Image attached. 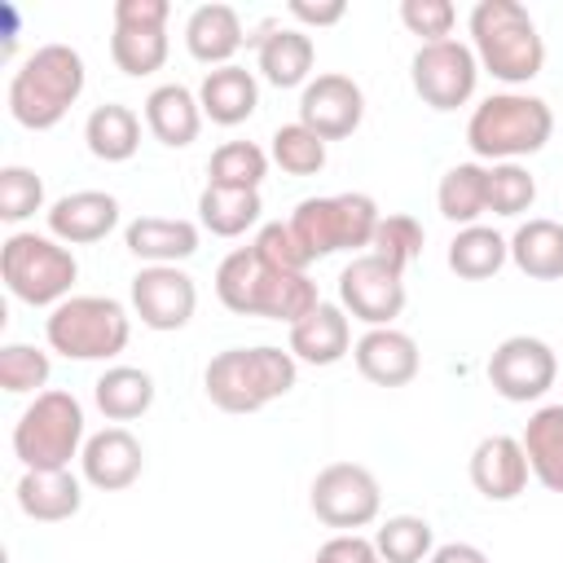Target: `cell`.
<instances>
[{
    "instance_id": "cell-1",
    "label": "cell",
    "mask_w": 563,
    "mask_h": 563,
    "mask_svg": "<svg viewBox=\"0 0 563 563\" xmlns=\"http://www.w3.org/2000/svg\"><path fill=\"white\" fill-rule=\"evenodd\" d=\"M216 299L238 317H268L295 325L308 317L321 295L308 273H282L255 255V246H238L216 268Z\"/></svg>"
},
{
    "instance_id": "cell-2",
    "label": "cell",
    "mask_w": 563,
    "mask_h": 563,
    "mask_svg": "<svg viewBox=\"0 0 563 563\" xmlns=\"http://www.w3.org/2000/svg\"><path fill=\"white\" fill-rule=\"evenodd\" d=\"M299 378V361L290 347H224L202 369V391L224 413H260L264 405L282 400Z\"/></svg>"
},
{
    "instance_id": "cell-3",
    "label": "cell",
    "mask_w": 563,
    "mask_h": 563,
    "mask_svg": "<svg viewBox=\"0 0 563 563\" xmlns=\"http://www.w3.org/2000/svg\"><path fill=\"white\" fill-rule=\"evenodd\" d=\"M88 84L84 57L70 44H40L9 79V114L31 132L57 128Z\"/></svg>"
},
{
    "instance_id": "cell-4",
    "label": "cell",
    "mask_w": 563,
    "mask_h": 563,
    "mask_svg": "<svg viewBox=\"0 0 563 563\" xmlns=\"http://www.w3.org/2000/svg\"><path fill=\"white\" fill-rule=\"evenodd\" d=\"M471 48L479 70L510 88L537 79L545 66V40L519 0H479L471 9Z\"/></svg>"
},
{
    "instance_id": "cell-5",
    "label": "cell",
    "mask_w": 563,
    "mask_h": 563,
    "mask_svg": "<svg viewBox=\"0 0 563 563\" xmlns=\"http://www.w3.org/2000/svg\"><path fill=\"white\" fill-rule=\"evenodd\" d=\"M550 132H554V110L532 92H493L466 119L471 154L488 163H519L545 150Z\"/></svg>"
},
{
    "instance_id": "cell-6",
    "label": "cell",
    "mask_w": 563,
    "mask_h": 563,
    "mask_svg": "<svg viewBox=\"0 0 563 563\" xmlns=\"http://www.w3.org/2000/svg\"><path fill=\"white\" fill-rule=\"evenodd\" d=\"M44 339L66 361H110L132 339V312L110 295H70L48 312Z\"/></svg>"
},
{
    "instance_id": "cell-7",
    "label": "cell",
    "mask_w": 563,
    "mask_h": 563,
    "mask_svg": "<svg viewBox=\"0 0 563 563\" xmlns=\"http://www.w3.org/2000/svg\"><path fill=\"white\" fill-rule=\"evenodd\" d=\"M0 277L13 299L31 308H57L70 299V286L79 277V260L70 246H62L53 233H9L0 246Z\"/></svg>"
},
{
    "instance_id": "cell-8",
    "label": "cell",
    "mask_w": 563,
    "mask_h": 563,
    "mask_svg": "<svg viewBox=\"0 0 563 563\" xmlns=\"http://www.w3.org/2000/svg\"><path fill=\"white\" fill-rule=\"evenodd\" d=\"M84 405L70 391H40L13 422V457L22 471H66L84 453Z\"/></svg>"
},
{
    "instance_id": "cell-9",
    "label": "cell",
    "mask_w": 563,
    "mask_h": 563,
    "mask_svg": "<svg viewBox=\"0 0 563 563\" xmlns=\"http://www.w3.org/2000/svg\"><path fill=\"white\" fill-rule=\"evenodd\" d=\"M383 211L369 194H325V198H303L290 211V229L308 246L312 260L334 255V251H361L374 242Z\"/></svg>"
},
{
    "instance_id": "cell-10",
    "label": "cell",
    "mask_w": 563,
    "mask_h": 563,
    "mask_svg": "<svg viewBox=\"0 0 563 563\" xmlns=\"http://www.w3.org/2000/svg\"><path fill=\"white\" fill-rule=\"evenodd\" d=\"M308 506L325 528L339 532H356L369 528L383 510V488L374 479L369 466L361 462H330L317 471L312 488H308Z\"/></svg>"
},
{
    "instance_id": "cell-11",
    "label": "cell",
    "mask_w": 563,
    "mask_h": 563,
    "mask_svg": "<svg viewBox=\"0 0 563 563\" xmlns=\"http://www.w3.org/2000/svg\"><path fill=\"white\" fill-rule=\"evenodd\" d=\"M409 84L422 97V106L449 114L475 97L479 84V62L475 48L462 40H440V44H418L409 62Z\"/></svg>"
},
{
    "instance_id": "cell-12",
    "label": "cell",
    "mask_w": 563,
    "mask_h": 563,
    "mask_svg": "<svg viewBox=\"0 0 563 563\" xmlns=\"http://www.w3.org/2000/svg\"><path fill=\"white\" fill-rule=\"evenodd\" d=\"M405 273L391 268L387 260H378L374 251H361L343 264L339 273V308L352 312L356 321H365L369 330L391 325L405 312Z\"/></svg>"
},
{
    "instance_id": "cell-13",
    "label": "cell",
    "mask_w": 563,
    "mask_h": 563,
    "mask_svg": "<svg viewBox=\"0 0 563 563\" xmlns=\"http://www.w3.org/2000/svg\"><path fill=\"white\" fill-rule=\"evenodd\" d=\"M559 378V356L545 339H532V334H510L493 347L488 356V383L501 400L510 405H528V400H541Z\"/></svg>"
},
{
    "instance_id": "cell-14",
    "label": "cell",
    "mask_w": 563,
    "mask_h": 563,
    "mask_svg": "<svg viewBox=\"0 0 563 563\" xmlns=\"http://www.w3.org/2000/svg\"><path fill=\"white\" fill-rule=\"evenodd\" d=\"M132 312L141 317L145 330H158V334L185 330L198 312V286L176 264H145L132 277Z\"/></svg>"
},
{
    "instance_id": "cell-15",
    "label": "cell",
    "mask_w": 563,
    "mask_h": 563,
    "mask_svg": "<svg viewBox=\"0 0 563 563\" xmlns=\"http://www.w3.org/2000/svg\"><path fill=\"white\" fill-rule=\"evenodd\" d=\"M361 119H365V92H361V84L352 75L325 70V75L303 84V92H299V123L312 128L325 145L352 136L361 128Z\"/></svg>"
},
{
    "instance_id": "cell-16",
    "label": "cell",
    "mask_w": 563,
    "mask_h": 563,
    "mask_svg": "<svg viewBox=\"0 0 563 563\" xmlns=\"http://www.w3.org/2000/svg\"><path fill=\"white\" fill-rule=\"evenodd\" d=\"M79 471H84V484H92L97 493H123L141 479L145 449L128 427H106V431L84 440Z\"/></svg>"
},
{
    "instance_id": "cell-17",
    "label": "cell",
    "mask_w": 563,
    "mask_h": 563,
    "mask_svg": "<svg viewBox=\"0 0 563 563\" xmlns=\"http://www.w3.org/2000/svg\"><path fill=\"white\" fill-rule=\"evenodd\" d=\"M352 361L361 369L365 383L374 387H405L418 378L422 369V352L413 343V334L396 330V325H378V330H365L356 343H352Z\"/></svg>"
},
{
    "instance_id": "cell-18",
    "label": "cell",
    "mask_w": 563,
    "mask_h": 563,
    "mask_svg": "<svg viewBox=\"0 0 563 563\" xmlns=\"http://www.w3.org/2000/svg\"><path fill=\"white\" fill-rule=\"evenodd\" d=\"M246 44H255L260 75L273 88H303L308 84L312 62H317V48H312V35L308 31L282 26V22H264Z\"/></svg>"
},
{
    "instance_id": "cell-19",
    "label": "cell",
    "mask_w": 563,
    "mask_h": 563,
    "mask_svg": "<svg viewBox=\"0 0 563 563\" xmlns=\"http://www.w3.org/2000/svg\"><path fill=\"white\" fill-rule=\"evenodd\" d=\"M44 220L62 246H92L119 224V198L106 189H75L66 198H57L44 211Z\"/></svg>"
},
{
    "instance_id": "cell-20",
    "label": "cell",
    "mask_w": 563,
    "mask_h": 563,
    "mask_svg": "<svg viewBox=\"0 0 563 563\" xmlns=\"http://www.w3.org/2000/svg\"><path fill=\"white\" fill-rule=\"evenodd\" d=\"M528 453L515 435H484L471 449V484L484 501H515L528 488Z\"/></svg>"
},
{
    "instance_id": "cell-21",
    "label": "cell",
    "mask_w": 563,
    "mask_h": 563,
    "mask_svg": "<svg viewBox=\"0 0 563 563\" xmlns=\"http://www.w3.org/2000/svg\"><path fill=\"white\" fill-rule=\"evenodd\" d=\"M352 352V325L339 303H317L308 317L290 325V356L303 365H339Z\"/></svg>"
},
{
    "instance_id": "cell-22",
    "label": "cell",
    "mask_w": 563,
    "mask_h": 563,
    "mask_svg": "<svg viewBox=\"0 0 563 563\" xmlns=\"http://www.w3.org/2000/svg\"><path fill=\"white\" fill-rule=\"evenodd\" d=\"M13 497H18V510L35 523H66L84 506V479L70 466L66 471H22Z\"/></svg>"
},
{
    "instance_id": "cell-23",
    "label": "cell",
    "mask_w": 563,
    "mask_h": 563,
    "mask_svg": "<svg viewBox=\"0 0 563 563\" xmlns=\"http://www.w3.org/2000/svg\"><path fill=\"white\" fill-rule=\"evenodd\" d=\"M251 35L242 31V18L233 4H198L185 22V48L194 62L202 66H233V53L246 44Z\"/></svg>"
},
{
    "instance_id": "cell-24",
    "label": "cell",
    "mask_w": 563,
    "mask_h": 563,
    "mask_svg": "<svg viewBox=\"0 0 563 563\" xmlns=\"http://www.w3.org/2000/svg\"><path fill=\"white\" fill-rule=\"evenodd\" d=\"M198 242H202L198 224L180 216H136L123 229V246L145 264H180L198 255Z\"/></svg>"
},
{
    "instance_id": "cell-25",
    "label": "cell",
    "mask_w": 563,
    "mask_h": 563,
    "mask_svg": "<svg viewBox=\"0 0 563 563\" xmlns=\"http://www.w3.org/2000/svg\"><path fill=\"white\" fill-rule=\"evenodd\" d=\"M198 106H202V114L211 119V123H220V128H238V123H246L255 110H260V84H255V75L246 70V66H216V70H207L202 75V84H198Z\"/></svg>"
},
{
    "instance_id": "cell-26",
    "label": "cell",
    "mask_w": 563,
    "mask_h": 563,
    "mask_svg": "<svg viewBox=\"0 0 563 563\" xmlns=\"http://www.w3.org/2000/svg\"><path fill=\"white\" fill-rule=\"evenodd\" d=\"M202 106L198 92H189L185 84H158L145 97V128L154 132V141H163L167 150H185L198 141L202 132Z\"/></svg>"
},
{
    "instance_id": "cell-27",
    "label": "cell",
    "mask_w": 563,
    "mask_h": 563,
    "mask_svg": "<svg viewBox=\"0 0 563 563\" xmlns=\"http://www.w3.org/2000/svg\"><path fill=\"white\" fill-rule=\"evenodd\" d=\"M510 264L532 282H563V224L532 216L510 233Z\"/></svg>"
},
{
    "instance_id": "cell-28",
    "label": "cell",
    "mask_w": 563,
    "mask_h": 563,
    "mask_svg": "<svg viewBox=\"0 0 563 563\" xmlns=\"http://www.w3.org/2000/svg\"><path fill=\"white\" fill-rule=\"evenodd\" d=\"M519 444L528 453L532 479L550 493H563V405H541L528 418Z\"/></svg>"
},
{
    "instance_id": "cell-29",
    "label": "cell",
    "mask_w": 563,
    "mask_h": 563,
    "mask_svg": "<svg viewBox=\"0 0 563 563\" xmlns=\"http://www.w3.org/2000/svg\"><path fill=\"white\" fill-rule=\"evenodd\" d=\"M84 141H88V154L101 158V163H128L136 150H141V114L123 101H106L88 114L84 123Z\"/></svg>"
},
{
    "instance_id": "cell-30",
    "label": "cell",
    "mask_w": 563,
    "mask_h": 563,
    "mask_svg": "<svg viewBox=\"0 0 563 563\" xmlns=\"http://www.w3.org/2000/svg\"><path fill=\"white\" fill-rule=\"evenodd\" d=\"M260 189H229V185H207L198 194V224L211 238H242L246 229L260 224Z\"/></svg>"
},
{
    "instance_id": "cell-31",
    "label": "cell",
    "mask_w": 563,
    "mask_h": 563,
    "mask_svg": "<svg viewBox=\"0 0 563 563\" xmlns=\"http://www.w3.org/2000/svg\"><path fill=\"white\" fill-rule=\"evenodd\" d=\"M506 260H510V238H501L488 224H466L449 242V268L462 282H488L506 268Z\"/></svg>"
},
{
    "instance_id": "cell-32",
    "label": "cell",
    "mask_w": 563,
    "mask_h": 563,
    "mask_svg": "<svg viewBox=\"0 0 563 563\" xmlns=\"http://www.w3.org/2000/svg\"><path fill=\"white\" fill-rule=\"evenodd\" d=\"M435 207L453 224H479L488 211V167L484 163H453L435 185Z\"/></svg>"
},
{
    "instance_id": "cell-33",
    "label": "cell",
    "mask_w": 563,
    "mask_h": 563,
    "mask_svg": "<svg viewBox=\"0 0 563 563\" xmlns=\"http://www.w3.org/2000/svg\"><path fill=\"white\" fill-rule=\"evenodd\" d=\"M92 400L110 422H132L141 413H150L154 405V378L136 365H110L97 383H92Z\"/></svg>"
},
{
    "instance_id": "cell-34",
    "label": "cell",
    "mask_w": 563,
    "mask_h": 563,
    "mask_svg": "<svg viewBox=\"0 0 563 563\" xmlns=\"http://www.w3.org/2000/svg\"><path fill=\"white\" fill-rule=\"evenodd\" d=\"M167 48H172L167 44V26H114V35H110V57L132 79L163 70Z\"/></svg>"
},
{
    "instance_id": "cell-35",
    "label": "cell",
    "mask_w": 563,
    "mask_h": 563,
    "mask_svg": "<svg viewBox=\"0 0 563 563\" xmlns=\"http://www.w3.org/2000/svg\"><path fill=\"white\" fill-rule=\"evenodd\" d=\"M374 550L383 563H427L435 550V532L422 515H391L374 528Z\"/></svg>"
},
{
    "instance_id": "cell-36",
    "label": "cell",
    "mask_w": 563,
    "mask_h": 563,
    "mask_svg": "<svg viewBox=\"0 0 563 563\" xmlns=\"http://www.w3.org/2000/svg\"><path fill=\"white\" fill-rule=\"evenodd\" d=\"M268 150L255 141H224L211 163H207V185H229V189H260L268 176Z\"/></svg>"
},
{
    "instance_id": "cell-37",
    "label": "cell",
    "mask_w": 563,
    "mask_h": 563,
    "mask_svg": "<svg viewBox=\"0 0 563 563\" xmlns=\"http://www.w3.org/2000/svg\"><path fill=\"white\" fill-rule=\"evenodd\" d=\"M268 141H273V145H268V158H273L286 176H317V172L325 167V141H321L312 128H303L299 119H295V123H282Z\"/></svg>"
},
{
    "instance_id": "cell-38",
    "label": "cell",
    "mask_w": 563,
    "mask_h": 563,
    "mask_svg": "<svg viewBox=\"0 0 563 563\" xmlns=\"http://www.w3.org/2000/svg\"><path fill=\"white\" fill-rule=\"evenodd\" d=\"M537 202V176L523 163H493L488 167V211L493 216H523Z\"/></svg>"
},
{
    "instance_id": "cell-39",
    "label": "cell",
    "mask_w": 563,
    "mask_h": 563,
    "mask_svg": "<svg viewBox=\"0 0 563 563\" xmlns=\"http://www.w3.org/2000/svg\"><path fill=\"white\" fill-rule=\"evenodd\" d=\"M48 374H53V361L35 343H4L0 347V387L9 396H26V391L40 396V387L48 383Z\"/></svg>"
},
{
    "instance_id": "cell-40",
    "label": "cell",
    "mask_w": 563,
    "mask_h": 563,
    "mask_svg": "<svg viewBox=\"0 0 563 563\" xmlns=\"http://www.w3.org/2000/svg\"><path fill=\"white\" fill-rule=\"evenodd\" d=\"M422 242H427L422 224H418L413 216L396 211V216H383V220H378L369 251H374L378 260H387L391 268H400V273H405V268H409V264L422 255Z\"/></svg>"
},
{
    "instance_id": "cell-41",
    "label": "cell",
    "mask_w": 563,
    "mask_h": 563,
    "mask_svg": "<svg viewBox=\"0 0 563 563\" xmlns=\"http://www.w3.org/2000/svg\"><path fill=\"white\" fill-rule=\"evenodd\" d=\"M35 211H44V180L22 163L0 167V220L4 224H22Z\"/></svg>"
},
{
    "instance_id": "cell-42",
    "label": "cell",
    "mask_w": 563,
    "mask_h": 563,
    "mask_svg": "<svg viewBox=\"0 0 563 563\" xmlns=\"http://www.w3.org/2000/svg\"><path fill=\"white\" fill-rule=\"evenodd\" d=\"M251 246H255V255H260L264 264H273V268H282V273H308V264H312V255H308V246L299 242V233L290 229V220L264 224Z\"/></svg>"
},
{
    "instance_id": "cell-43",
    "label": "cell",
    "mask_w": 563,
    "mask_h": 563,
    "mask_svg": "<svg viewBox=\"0 0 563 563\" xmlns=\"http://www.w3.org/2000/svg\"><path fill=\"white\" fill-rule=\"evenodd\" d=\"M400 22L422 44H440V40H453L457 9L449 0H400Z\"/></svg>"
},
{
    "instance_id": "cell-44",
    "label": "cell",
    "mask_w": 563,
    "mask_h": 563,
    "mask_svg": "<svg viewBox=\"0 0 563 563\" xmlns=\"http://www.w3.org/2000/svg\"><path fill=\"white\" fill-rule=\"evenodd\" d=\"M321 563H383L378 550H374V537H361V532H334L321 550H317Z\"/></svg>"
},
{
    "instance_id": "cell-45",
    "label": "cell",
    "mask_w": 563,
    "mask_h": 563,
    "mask_svg": "<svg viewBox=\"0 0 563 563\" xmlns=\"http://www.w3.org/2000/svg\"><path fill=\"white\" fill-rule=\"evenodd\" d=\"M167 0H114V26H167Z\"/></svg>"
},
{
    "instance_id": "cell-46",
    "label": "cell",
    "mask_w": 563,
    "mask_h": 563,
    "mask_svg": "<svg viewBox=\"0 0 563 563\" xmlns=\"http://www.w3.org/2000/svg\"><path fill=\"white\" fill-rule=\"evenodd\" d=\"M347 4L343 0H330V4H308V0H290V18L303 22V26H334L343 22Z\"/></svg>"
},
{
    "instance_id": "cell-47",
    "label": "cell",
    "mask_w": 563,
    "mask_h": 563,
    "mask_svg": "<svg viewBox=\"0 0 563 563\" xmlns=\"http://www.w3.org/2000/svg\"><path fill=\"white\" fill-rule=\"evenodd\" d=\"M427 563H488V554L479 545H471V541H444V545L431 550Z\"/></svg>"
},
{
    "instance_id": "cell-48",
    "label": "cell",
    "mask_w": 563,
    "mask_h": 563,
    "mask_svg": "<svg viewBox=\"0 0 563 563\" xmlns=\"http://www.w3.org/2000/svg\"><path fill=\"white\" fill-rule=\"evenodd\" d=\"M312 563H321V559H312Z\"/></svg>"
}]
</instances>
